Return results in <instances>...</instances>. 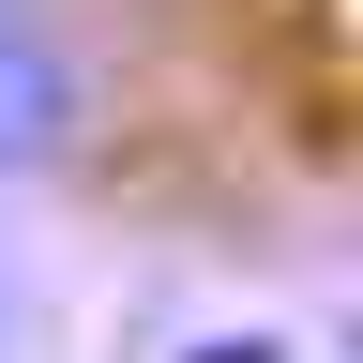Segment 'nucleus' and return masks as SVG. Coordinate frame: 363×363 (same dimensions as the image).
<instances>
[{
  "mask_svg": "<svg viewBox=\"0 0 363 363\" xmlns=\"http://www.w3.org/2000/svg\"><path fill=\"white\" fill-rule=\"evenodd\" d=\"M91 152H106V61L76 45V16H0V197L91 182Z\"/></svg>",
  "mask_w": 363,
  "mask_h": 363,
  "instance_id": "1",
  "label": "nucleus"
},
{
  "mask_svg": "<svg viewBox=\"0 0 363 363\" xmlns=\"http://www.w3.org/2000/svg\"><path fill=\"white\" fill-rule=\"evenodd\" d=\"M182 363H288V333H197Z\"/></svg>",
  "mask_w": 363,
  "mask_h": 363,
  "instance_id": "2",
  "label": "nucleus"
},
{
  "mask_svg": "<svg viewBox=\"0 0 363 363\" xmlns=\"http://www.w3.org/2000/svg\"><path fill=\"white\" fill-rule=\"evenodd\" d=\"M0 363H16V257H0Z\"/></svg>",
  "mask_w": 363,
  "mask_h": 363,
  "instance_id": "3",
  "label": "nucleus"
},
{
  "mask_svg": "<svg viewBox=\"0 0 363 363\" xmlns=\"http://www.w3.org/2000/svg\"><path fill=\"white\" fill-rule=\"evenodd\" d=\"M0 16H61V0H0Z\"/></svg>",
  "mask_w": 363,
  "mask_h": 363,
  "instance_id": "4",
  "label": "nucleus"
}]
</instances>
